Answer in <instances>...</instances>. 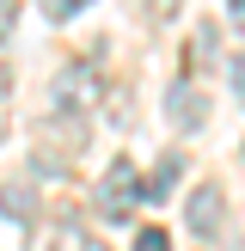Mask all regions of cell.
Returning <instances> with one entry per match:
<instances>
[{
    "label": "cell",
    "mask_w": 245,
    "mask_h": 251,
    "mask_svg": "<svg viewBox=\"0 0 245 251\" xmlns=\"http://www.w3.org/2000/svg\"><path fill=\"white\" fill-rule=\"evenodd\" d=\"M80 147H86V117H49L43 129H37V166L43 172H61V166H74L80 159Z\"/></svg>",
    "instance_id": "cell-1"
},
{
    "label": "cell",
    "mask_w": 245,
    "mask_h": 251,
    "mask_svg": "<svg viewBox=\"0 0 245 251\" xmlns=\"http://www.w3.org/2000/svg\"><path fill=\"white\" fill-rule=\"evenodd\" d=\"M141 196H147V190H141V172H135L129 159H110L104 184H98V208H104L110 221H122V215L135 208V202H141Z\"/></svg>",
    "instance_id": "cell-2"
},
{
    "label": "cell",
    "mask_w": 245,
    "mask_h": 251,
    "mask_svg": "<svg viewBox=\"0 0 245 251\" xmlns=\"http://www.w3.org/2000/svg\"><path fill=\"white\" fill-rule=\"evenodd\" d=\"M166 117H172V129H184V135H196L208 123V92L190 80V74H178V80L166 86Z\"/></svg>",
    "instance_id": "cell-3"
},
{
    "label": "cell",
    "mask_w": 245,
    "mask_h": 251,
    "mask_svg": "<svg viewBox=\"0 0 245 251\" xmlns=\"http://www.w3.org/2000/svg\"><path fill=\"white\" fill-rule=\"evenodd\" d=\"M24 251H86V227L74 215H43L24 239Z\"/></svg>",
    "instance_id": "cell-4"
},
{
    "label": "cell",
    "mask_w": 245,
    "mask_h": 251,
    "mask_svg": "<svg viewBox=\"0 0 245 251\" xmlns=\"http://www.w3.org/2000/svg\"><path fill=\"white\" fill-rule=\"evenodd\" d=\"M184 221H190V233L215 239V233L227 227V196H220V184H196L190 202H184Z\"/></svg>",
    "instance_id": "cell-5"
},
{
    "label": "cell",
    "mask_w": 245,
    "mask_h": 251,
    "mask_svg": "<svg viewBox=\"0 0 245 251\" xmlns=\"http://www.w3.org/2000/svg\"><path fill=\"white\" fill-rule=\"evenodd\" d=\"M98 92H104V86H98V74L86 68V61H80V68H68V74L55 80V98H61V110H74V117H80V110L92 104Z\"/></svg>",
    "instance_id": "cell-6"
},
{
    "label": "cell",
    "mask_w": 245,
    "mask_h": 251,
    "mask_svg": "<svg viewBox=\"0 0 245 251\" xmlns=\"http://www.w3.org/2000/svg\"><path fill=\"white\" fill-rule=\"evenodd\" d=\"M178 178H184V153H166V159L153 166V178H141V190L159 202V196H172V184H178Z\"/></svg>",
    "instance_id": "cell-7"
},
{
    "label": "cell",
    "mask_w": 245,
    "mask_h": 251,
    "mask_svg": "<svg viewBox=\"0 0 245 251\" xmlns=\"http://www.w3.org/2000/svg\"><path fill=\"white\" fill-rule=\"evenodd\" d=\"M0 208H6L12 221H31V215H37V190H31V184H19V178L0 184Z\"/></svg>",
    "instance_id": "cell-8"
},
{
    "label": "cell",
    "mask_w": 245,
    "mask_h": 251,
    "mask_svg": "<svg viewBox=\"0 0 245 251\" xmlns=\"http://www.w3.org/2000/svg\"><path fill=\"white\" fill-rule=\"evenodd\" d=\"M86 6H92V0H43V19L49 25H68L74 12H86Z\"/></svg>",
    "instance_id": "cell-9"
},
{
    "label": "cell",
    "mask_w": 245,
    "mask_h": 251,
    "mask_svg": "<svg viewBox=\"0 0 245 251\" xmlns=\"http://www.w3.org/2000/svg\"><path fill=\"white\" fill-rule=\"evenodd\" d=\"M135 12H141L147 25H172V12H178V0H135Z\"/></svg>",
    "instance_id": "cell-10"
},
{
    "label": "cell",
    "mask_w": 245,
    "mask_h": 251,
    "mask_svg": "<svg viewBox=\"0 0 245 251\" xmlns=\"http://www.w3.org/2000/svg\"><path fill=\"white\" fill-rule=\"evenodd\" d=\"M129 251H172V233H166V227H141Z\"/></svg>",
    "instance_id": "cell-11"
},
{
    "label": "cell",
    "mask_w": 245,
    "mask_h": 251,
    "mask_svg": "<svg viewBox=\"0 0 245 251\" xmlns=\"http://www.w3.org/2000/svg\"><path fill=\"white\" fill-rule=\"evenodd\" d=\"M227 80H233V98L245 104V49H239V55H227Z\"/></svg>",
    "instance_id": "cell-12"
},
{
    "label": "cell",
    "mask_w": 245,
    "mask_h": 251,
    "mask_svg": "<svg viewBox=\"0 0 245 251\" xmlns=\"http://www.w3.org/2000/svg\"><path fill=\"white\" fill-rule=\"evenodd\" d=\"M12 25H19V0H0V43L12 37Z\"/></svg>",
    "instance_id": "cell-13"
},
{
    "label": "cell",
    "mask_w": 245,
    "mask_h": 251,
    "mask_svg": "<svg viewBox=\"0 0 245 251\" xmlns=\"http://www.w3.org/2000/svg\"><path fill=\"white\" fill-rule=\"evenodd\" d=\"M6 123H12V86L0 80V141H6Z\"/></svg>",
    "instance_id": "cell-14"
}]
</instances>
